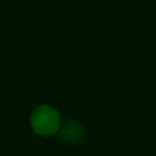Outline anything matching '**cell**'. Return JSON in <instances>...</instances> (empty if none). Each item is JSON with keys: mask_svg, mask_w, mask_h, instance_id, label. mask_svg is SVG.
<instances>
[{"mask_svg": "<svg viewBox=\"0 0 156 156\" xmlns=\"http://www.w3.org/2000/svg\"><path fill=\"white\" fill-rule=\"evenodd\" d=\"M32 130L40 136H51L58 133L62 121L57 108L49 104H41L37 106L29 117Z\"/></svg>", "mask_w": 156, "mask_h": 156, "instance_id": "1", "label": "cell"}, {"mask_svg": "<svg viewBox=\"0 0 156 156\" xmlns=\"http://www.w3.org/2000/svg\"><path fill=\"white\" fill-rule=\"evenodd\" d=\"M60 139L67 144H74L83 139L84 127L77 121H68L66 124L61 126L58 130Z\"/></svg>", "mask_w": 156, "mask_h": 156, "instance_id": "2", "label": "cell"}]
</instances>
